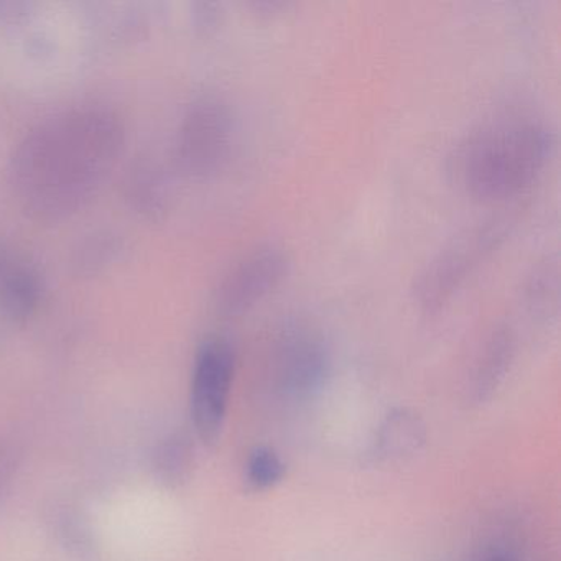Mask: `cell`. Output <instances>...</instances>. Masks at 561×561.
<instances>
[{
  "label": "cell",
  "instance_id": "obj_8",
  "mask_svg": "<svg viewBox=\"0 0 561 561\" xmlns=\"http://www.w3.org/2000/svg\"><path fill=\"white\" fill-rule=\"evenodd\" d=\"M45 298V280L37 265L8 242L0 241V310L14 321L37 313Z\"/></svg>",
  "mask_w": 561,
  "mask_h": 561
},
{
  "label": "cell",
  "instance_id": "obj_1",
  "mask_svg": "<svg viewBox=\"0 0 561 561\" xmlns=\"http://www.w3.org/2000/svg\"><path fill=\"white\" fill-rule=\"evenodd\" d=\"M126 129L116 111L80 104L32 127L9 163L22 211L38 222L77 215L100 192L123 153Z\"/></svg>",
  "mask_w": 561,
  "mask_h": 561
},
{
  "label": "cell",
  "instance_id": "obj_16",
  "mask_svg": "<svg viewBox=\"0 0 561 561\" xmlns=\"http://www.w3.org/2000/svg\"><path fill=\"white\" fill-rule=\"evenodd\" d=\"M195 18L196 21H198L199 27H211V25H215L216 19H218V14H216V5L199 4Z\"/></svg>",
  "mask_w": 561,
  "mask_h": 561
},
{
  "label": "cell",
  "instance_id": "obj_3",
  "mask_svg": "<svg viewBox=\"0 0 561 561\" xmlns=\"http://www.w3.org/2000/svg\"><path fill=\"white\" fill-rule=\"evenodd\" d=\"M232 136L234 126L229 107L218 98H199L180 123L176 163L186 175L196 179L215 175L229 159Z\"/></svg>",
  "mask_w": 561,
  "mask_h": 561
},
{
  "label": "cell",
  "instance_id": "obj_17",
  "mask_svg": "<svg viewBox=\"0 0 561 561\" xmlns=\"http://www.w3.org/2000/svg\"><path fill=\"white\" fill-rule=\"evenodd\" d=\"M481 561H515L514 558L508 557L507 553H501V551H492V553L482 557Z\"/></svg>",
  "mask_w": 561,
  "mask_h": 561
},
{
  "label": "cell",
  "instance_id": "obj_2",
  "mask_svg": "<svg viewBox=\"0 0 561 561\" xmlns=\"http://www.w3.org/2000/svg\"><path fill=\"white\" fill-rule=\"evenodd\" d=\"M551 149V134L537 121H502L479 130L462 147L459 179L482 202L512 198L543 172Z\"/></svg>",
  "mask_w": 561,
  "mask_h": 561
},
{
  "label": "cell",
  "instance_id": "obj_12",
  "mask_svg": "<svg viewBox=\"0 0 561 561\" xmlns=\"http://www.w3.org/2000/svg\"><path fill=\"white\" fill-rule=\"evenodd\" d=\"M123 251V239L113 231L87 236L75 249L71 265L78 275H96L110 267Z\"/></svg>",
  "mask_w": 561,
  "mask_h": 561
},
{
  "label": "cell",
  "instance_id": "obj_10",
  "mask_svg": "<svg viewBox=\"0 0 561 561\" xmlns=\"http://www.w3.org/2000/svg\"><path fill=\"white\" fill-rule=\"evenodd\" d=\"M195 462V446L190 433L183 430L167 435L153 451V472L163 485L182 488L190 479Z\"/></svg>",
  "mask_w": 561,
  "mask_h": 561
},
{
  "label": "cell",
  "instance_id": "obj_15",
  "mask_svg": "<svg viewBox=\"0 0 561 561\" xmlns=\"http://www.w3.org/2000/svg\"><path fill=\"white\" fill-rule=\"evenodd\" d=\"M15 455L14 448L9 445H0V494L5 492L8 485L11 484L12 472H14L15 465Z\"/></svg>",
  "mask_w": 561,
  "mask_h": 561
},
{
  "label": "cell",
  "instance_id": "obj_6",
  "mask_svg": "<svg viewBox=\"0 0 561 561\" xmlns=\"http://www.w3.org/2000/svg\"><path fill=\"white\" fill-rule=\"evenodd\" d=\"M288 261L280 249L262 248L242 259L222 278L216 308L225 317H238L261 304L284 280Z\"/></svg>",
  "mask_w": 561,
  "mask_h": 561
},
{
  "label": "cell",
  "instance_id": "obj_13",
  "mask_svg": "<svg viewBox=\"0 0 561 561\" xmlns=\"http://www.w3.org/2000/svg\"><path fill=\"white\" fill-rule=\"evenodd\" d=\"M512 343L514 341H512L511 333L505 330L495 331L489 337L478 367L479 392L491 389L501 379L512 357V346H514Z\"/></svg>",
  "mask_w": 561,
  "mask_h": 561
},
{
  "label": "cell",
  "instance_id": "obj_9",
  "mask_svg": "<svg viewBox=\"0 0 561 561\" xmlns=\"http://www.w3.org/2000/svg\"><path fill=\"white\" fill-rule=\"evenodd\" d=\"M124 199L127 205L149 219H160L170 208L172 186L165 170L150 159L133 163L124 175Z\"/></svg>",
  "mask_w": 561,
  "mask_h": 561
},
{
  "label": "cell",
  "instance_id": "obj_5",
  "mask_svg": "<svg viewBox=\"0 0 561 561\" xmlns=\"http://www.w3.org/2000/svg\"><path fill=\"white\" fill-rule=\"evenodd\" d=\"M501 236L499 226L489 225L469 232L442 252L420 278L416 287L420 305L433 311L451 300L462 282L478 267L484 255L495 248Z\"/></svg>",
  "mask_w": 561,
  "mask_h": 561
},
{
  "label": "cell",
  "instance_id": "obj_14",
  "mask_svg": "<svg viewBox=\"0 0 561 561\" xmlns=\"http://www.w3.org/2000/svg\"><path fill=\"white\" fill-rule=\"evenodd\" d=\"M285 465L280 456L267 446H259L245 462V482L254 491L274 488L284 479Z\"/></svg>",
  "mask_w": 561,
  "mask_h": 561
},
{
  "label": "cell",
  "instance_id": "obj_4",
  "mask_svg": "<svg viewBox=\"0 0 561 561\" xmlns=\"http://www.w3.org/2000/svg\"><path fill=\"white\" fill-rule=\"evenodd\" d=\"M234 367V350L222 337H209L196 353L190 405L196 435L206 446L221 438Z\"/></svg>",
  "mask_w": 561,
  "mask_h": 561
},
{
  "label": "cell",
  "instance_id": "obj_7",
  "mask_svg": "<svg viewBox=\"0 0 561 561\" xmlns=\"http://www.w3.org/2000/svg\"><path fill=\"white\" fill-rule=\"evenodd\" d=\"M272 364L285 390L307 393L317 389L327 376V346L320 334L305 324H285L275 336Z\"/></svg>",
  "mask_w": 561,
  "mask_h": 561
},
{
  "label": "cell",
  "instance_id": "obj_11",
  "mask_svg": "<svg viewBox=\"0 0 561 561\" xmlns=\"http://www.w3.org/2000/svg\"><path fill=\"white\" fill-rule=\"evenodd\" d=\"M425 439L422 422L413 413H393L380 430L379 451L386 458H402L419 451Z\"/></svg>",
  "mask_w": 561,
  "mask_h": 561
}]
</instances>
